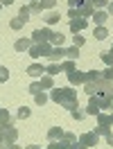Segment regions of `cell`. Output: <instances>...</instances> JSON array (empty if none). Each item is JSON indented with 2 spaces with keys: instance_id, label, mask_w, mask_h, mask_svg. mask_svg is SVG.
<instances>
[{
  "instance_id": "obj_45",
  "label": "cell",
  "mask_w": 113,
  "mask_h": 149,
  "mask_svg": "<svg viewBox=\"0 0 113 149\" xmlns=\"http://www.w3.org/2000/svg\"><path fill=\"white\" fill-rule=\"evenodd\" d=\"M25 149H38V147H36V145H27Z\"/></svg>"
},
{
  "instance_id": "obj_13",
  "label": "cell",
  "mask_w": 113,
  "mask_h": 149,
  "mask_svg": "<svg viewBox=\"0 0 113 149\" xmlns=\"http://www.w3.org/2000/svg\"><path fill=\"white\" fill-rule=\"evenodd\" d=\"M106 20H109V14H106V11H95L93 14V23L97 25V27H102Z\"/></svg>"
},
{
  "instance_id": "obj_1",
  "label": "cell",
  "mask_w": 113,
  "mask_h": 149,
  "mask_svg": "<svg viewBox=\"0 0 113 149\" xmlns=\"http://www.w3.org/2000/svg\"><path fill=\"white\" fill-rule=\"evenodd\" d=\"M50 100L57 104H63L68 111H73V109H77L79 104H77V95L73 88H54L52 93H50Z\"/></svg>"
},
{
  "instance_id": "obj_24",
  "label": "cell",
  "mask_w": 113,
  "mask_h": 149,
  "mask_svg": "<svg viewBox=\"0 0 113 149\" xmlns=\"http://www.w3.org/2000/svg\"><path fill=\"white\" fill-rule=\"evenodd\" d=\"M25 23H27V20H23V18H20V16H16V18L11 20L9 25H11V29H20V27H23V25H25Z\"/></svg>"
},
{
  "instance_id": "obj_5",
  "label": "cell",
  "mask_w": 113,
  "mask_h": 149,
  "mask_svg": "<svg viewBox=\"0 0 113 149\" xmlns=\"http://www.w3.org/2000/svg\"><path fill=\"white\" fill-rule=\"evenodd\" d=\"M75 9H77V16H82V18H88V16H93V14H95V11H93V2H91V0H82Z\"/></svg>"
},
{
  "instance_id": "obj_44",
  "label": "cell",
  "mask_w": 113,
  "mask_h": 149,
  "mask_svg": "<svg viewBox=\"0 0 113 149\" xmlns=\"http://www.w3.org/2000/svg\"><path fill=\"white\" fill-rule=\"evenodd\" d=\"M109 14H113V2H109Z\"/></svg>"
},
{
  "instance_id": "obj_41",
  "label": "cell",
  "mask_w": 113,
  "mask_h": 149,
  "mask_svg": "<svg viewBox=\"0 0 113 149\" xmlns=\"http://www.w3.org/2000/svg\"><path fill=\"white\" fill-rule=\"evenodd\" d=\"M79 2H82V0H68V5H70V9H75V7L79 5Z\"/></svg>"
},
{
  "instance_id": "obj_11",
  "label": "cell",
  "mask_w": 113,
  "mask_h": 149,
  "mask_svg": "<svg viewBox=\"0 0 113 149\" xmlns=\"http://www.w3.org/2000/svg\"><path fill=\"white\" fill-rule=\"evenodd\" d=\"M63 133H66V131L61 129V127H52V129L47 131V140H50V142H52V140H61Z\"/></svg>"
},
{
  "instance_id": "obj_46",
  "label": "cell",
  "mask_w": 113,
  "mask_h": 149,
  "mask_svg": "<svg viewBox=\"0 0 113 149\" xmlns=\"http://www.w3.org/2000/svg\"><path fill=\"white\" fill-rule=\"evenodd\" d=\"M7 149H20V147H16V145H9V147H7Z\"/></svg>"
},
{
  "instance_id": "obj_29",
  "label": "cell",
  "mask_w": 113,
  "mask_h": 149,
  "mask_svg": "<svg viewBox=\"0 0 113 149\" xmlns=\"http://www.w3.org/2000/svg\"><path fill=\"white\" fill-rule=\"evenodd\" d=\"M100 59H102L106 65H113V54H111V52H102V54H100Z\"/></svg>"
},
{
  "instance_id": "obj_27",
  "label": "cell",
  "mask_w": 113,
  "mask_h": 149,
  "mask_svg": "<svg viewBox=\"0 0 113 149\" xmlns=\"http://www.w3.org/2000/svg\"><path fill=\"white\" fill-rule=\"evenodd\" d=\"M0 124H9V111L0 106Z\"/></svg>"
},
{
  "instance_id": "obj_3",
  "label": "cell",
  "mask_w": 113,
  "mask_h": 149,
  "mask_svg": "<svg viewBox=\"0 0 113 149\" xmlns=\"http://www.w3.org/2000/svg\"><path fill=\"white\" fill-rule=\"evenodd\" d=\"M50 52H52V45H50V43H32V47H29V56H34V59H38V56H50Z\"/></svg>"
},
{
  "instance_id": "obj_43",
  "label": "cell",
  "mask_w": 113,
  "mask_h": 149,
  "mask_svg": "<svg viewBox=\"0 0 113 149\" xmlns=\"http://www.w3.org/2000/svg\"><path fill=\"white\" fill-rule=\"evenodd\" d=\"M0 2H2V5H11L14 0H0Z\"/></svg>"
},
{
  "instance_id": "obj_50",
  "label": "cell",
  "mask_w": 113,
  "mask_h": 149,
  "mask_svg": "<svg viewBox=\"0 0 113 149\" xmlns=\"http://www.w3.org/2000/svg\"><path fill=\"white\" fill-rule=\"evenodd\" d=\"M111 97H113V93H111Z\"/></svg>"
},
{
  "instance_id": "obj_48",
  "label": "cell",
  "mask_w": 113,
  "mask_h": 149,
  "mask_svg": "<svg viewBox=\"0 0 113 149\" xmlns=\"http://www.w3.org/2000/svg\"><path fill=\"white\" fill-rule=\"evenodd\" d=\"M109 109H113V102H111V106H109Z\"/></svg>"
},
{
  "instance_id": "obj_17",
  "label": "cell",
  "mask_w": 113,
  "mask_h": 149,
  "mask_svg": "<svg viewBox=\"0 0 113 149\" xmlns=\"http://www.w3.org/2000/svg\"><path fill=\"white\" fill-rule=\"evenodd\" d=\"M59 20H61V16H59V11H50V14L45 16V23H47V27H52V25H57Z\"/></svg>"
},
{
  "instance_id": "obj_40",
  "label": "cell",
  "mask_w": 113,
  "mask_h": 149,
  "mask_svg": "<svg viewBox=\"0 0 113 149\" xmlns=\"http://www.w3.org/2000/svg\"><path fill=\"white\" fill-rule=\"evenodd\" d=\"M93 2V7H106L109 5V0H91Z\"/></svg>"
},
{
  "instance_id": "obj_9",
  "label": "cell",
  "mask_w": 113,
  "mask_h": 149,
  "mask_svg": "<svg viewBox=\"0 0 113 149\" xmlns=\"http://www.w3.org/2000/svg\"><path fill=\"white\" fill-rule=\"evenodd\" d=\"M91 97H95V102L100 104V109H109L113 102V97L111 95H91Z\"/></svg>"
},
{
  "instance_id": "obj_6",
  "label": "cell",
  "mask_w": 113,
  "mask_h": 149,
  "mask_svg": "<svg viewBox=\"0 0 113 149\" xmlns=\"http://www.w3.org/2000/svg\"><path fill=\"white\" fill-rule=\"evenodd\" d=\"M97 140H100V136H97L95 131H86V133L79 136V142H82L86 149H88V147H95V145H97Z\"/></svg>"
},
{
  "instance_id": "obj_32",
  "label": "cell",
  "mask_w": 113,
  "mask_h": 149,
  "mask_svg": "<svg viewBox=\"0 0 113 149\" xmlns=\"http://www.w3.org/2000/svg\"><path fill=\"white\" fill-rule=\"evenodd\" d=\"M102 77L106 81H113V65H106V70L102 72Z\"/></svg>"
},
{
  "instance_id": "obj_23",
  "label": "cell",
  "mask_w": 113,
  "mask_h": 149,
  "mask_svg": "<svg viewBox=\"0 0 113 149\" xmlns=\"http://www.w3.org/2000/svg\"><path fill=\"white\" fill-rule=\"evenodd\" d=\"M50 43H54V47L57 45H61V43H63V34H59V32H52V36H50Z\"/></svg>"
},
{
  "instance_id": "obj_35",
  "label": "cell",
  "mask_w": 113,
  "mask_h": 149,
  "mask_svg": "<svg viewBox=\"0 0 113 149\" xmlns=\"http://www.w3.org/2000/svg\"><path fill=\"white\" fill-rule=\"evenodd\" d=\"M73 43H75V47H82L86 43V38L84 36H79V34H75V38H73Z\"/></svg>"
},
{
  "instance_id": "obj_51",
  "label": "cell",
  "mask_w": 113,
  "mask_h": 149,
  "mask_svg": "<svg viewBox=\"0 0 113 149\" xmlns=\"http://www.w3.org/2000/svg\"><path fill=\"white\" fill-rule=\"evenodd\" d=\"M32 2H34V0H32Z\"/></svg>"
},
{
  "instance_id": "obj_12",
  "label": "cell",
  "mask_w": 113,
  "mask_h": 149,
  "mask_svg": "<svg viewBox=\"0 0 113 149\" xmlns=\"http://www.w3.org/2000/svg\"><path fill=\"white\" fill-rule=\"evenodd\" d=\"M97 124H100V127H111L113 124V113H100V115H97Z\"/></svg>"
},
{
  "instance_id": "obj_30",
  "label": "cell",
  "mask_w": 113,
  "mask_h": 149,
  "mask_svg": "<svg viewBox=\"0 0 113 149\" xmlns=\"http://www.w3.org/2000/svg\"><path fill=\"white\" fill-rule=\"evenodd\" d=\"M29 11H32V14H41V11H43V7H41V2H38V0H34V2L29 5Z\"/></svg>"
},
{
  "instance_id": "obj_38",
  "label": "cell",
  "mask_w": 113,
  "mask_h": 149,
  "mask_svg": "<svg viewBox=\"0 0 113 149\" xmlns=\"http://www.w3.org/2000/svg\"><path fill=\"white\" fill-rule=\"evenodd\" d=\"M9 79V70L7 68H0V81H7Z\"/></svg>"
},
{
  "instance_id": "obj_7",
  "label": "cell",
  "mask_w": 113,
  "mask_h": 149,
  "mask_svg": "<svg viewBox=\"0 0 113 149\" xmlns=\"http://www.w3.org/2000/svg\"><path fill=\"white\" fill-rule=\"evenodd\" d=\"M86 27H88V20H86V18H82V16L70 18V32H73V34H79V32L86 29Z\"/></svg>"
},
{
  "instance_id": "obj_39",
  "label": "cell",
  "mask_w": 113,
  "mask_h": 149,
  "mask_svg": "<svg viewBox=\"0 0 113 149\" xmlns=\"http://www.w3.org/2000/svg\"><path fill=\"white\" fill-rule=\"evenodd\" d=\"M95 133H97V136H106V133H109V127H100V124H97Z\"/></svg>"
},
{
  "instance_id": "obj_15",
  "label": "cell",
  "mask_w": 113,
  "mask_h": 149,
  "mask_svg": "<svg viewBox=\"0 0 113 149\" xmlns=\"http://www.w3.org/2000/svg\"><path fill=\"white\" fill-rule=\"evenodd\" d=\"M45 72V68L41 63H32V65H27V74L29 77H38V74H43Z\"/></svg>"
},
{
  "instance_id": "obj_21",
  "label": "cell",
  "mask_w": 113,
  "mask_h": 149,
  "mask_svg": "<svg viewBox=\"0 0 113 149\" xmlns=\"http://www.w3.org/2000/svg\"><path fill=\"white\" fill-rule=\"evenodd\" d=\"M45 72L50 74V77H52V74H59V72H61V65L52 61V63H50V65H47V68H45Z\"/></svg>"
},
{
  "instance_id": "obj_42",
  "label": "cell",
  "mask_w": 113,
  "mask_h": 149,
  "mask_svg": "<svg viewBox=\"0 0 113 149\" xmlns=\"http://www.w3.org/2000/svg\"><path fill=\"white\" fill-rule=\"evenodd\" d=\"M106 142H109V145H113V133H111V131L106 133Z\"/></svg>"
},
{
  "instance_id": "obj_28",
  "label": "cell",
  "mask_w": 113,
  "mask_h": 149,
  "mask_svg": "<svg viewBox=\"0 0 113 149\" xmlns=\"http://www.w3.org/2000/svg\"><path fill=\"white\" fill-rule=\"evenodd\" d=\"M63 142H68V145H75L77 142V138H75V133H70V131H66V133H63Z\"/></svg>"
},
{
  "instance_id": "obj_49",
  "label": "cell",
  "mask_w": 113,
  "mask_h": 149,
  "mask_svg": "<svg viewBox=\"0 0 113 149\" xmlns=\"http://www.w3.org/2000/svg\"><path fill=\"white\" fill-rule=\"evenodd\" d=\"M0 9H2V2H0Z\"/></svg>"
},
{
  "instance_id": "obj_31",
  "label": "cell",
  "mask_w": 113,
  "mask_h": 149,
  "mask_svg": "<svg viewBox=\"0 0 113 149\" xmlns=\"http://www.w3.org/2000/svg\"><path fill=\"white\" fill-rule=\"evenodd\" d=\"M70 115H73V120H84L86 113H84V111H79V106H77V109H73V111H70Z\"/></svg>"
},
{
  "instance_id": "obj_37",
  "label": "cell",
  "mask_w": 113,
  "mask_h": 149,
  "mask_svg": "<svg viewBox=\"0 0 113 149\" xmlns=\"http://www.w3.org/2000/svg\"><path fill=\"white\" fill-rule=\"evenodd\" d=\"M41 91H43V88H41V84H38V81H34V84L29 86V93H32V95H36V93H41Z\"/></svg>"
},
{
  "instance_id": "obj_20",
  "label": "cell",
  "mask_w": 113,
  "mask_h": 149,
  "mask_svg": "<svg viewBox=\"0 0 113 149\" xmlns=\"http://www.w3.org/2000/svg\"><path fill=\"white\" fill-rule=\"evenodd\" d=\"M61 70H66V72H75L77 68H75V61L73 59H66L63 63H61Z\"/></svg>"
},
{
  "instance_id": "obj_2",
  "label": "cell",
  "mask_w": 113,
  "mask_h": 149,
  "mask_svg": "<svg viewBox=\"0 0 113 149\" xmlns=\"http://www.w3.org/2000/svg\"><path fill=\"white\" fill-rule=\"evenodd\" d=\"M18 138V131L14 129L11 124H0V147H9L14 145Z\"/></svg>"
},
{
  "instance_id": "obj_14",
  "label": "cell",
  "mask_w": 113,
  "mask_h": 149,
  "mask_svg": "<svg viewBox=\"0 0 113 149\" xmlns=\"http://www.w3.org/2000/svg\"><path fill=\"white\" fill-rule=\"evenodd\" d=\"M14 47H16V52H23V50H29V47H32V38H18V41L14 43Z\"/></svg>"
},
{
  "instance_id": "obj_8",
  "label": "cell",
  "mask_w": 113,
  "mask_h": 149,
  "mask_svg": "<svg viewBox=\"0 0 113 149\" xmlns=\"http://www.w3.org/2000/svg\"><path fill=\"white\" fill-rule=\"evenodd\" d=\"M68 81H70L73 86L86 84V72H82V70H75V72H68Z\"/></svg>"
},
{
  "instance_id": "obj_16",
  "label": "cell",
  "mask_w": 113,
  "mask_h": 149,
  "mask_svg": "<svg viewBox=\"0 0 113 149\" xmlns=\"http://www.w3.org/2000/svg\"><path fill=\"white\" fill-rule=\"evenodd\" d=\"M61 56H66V50H63L61 45H57V47H52V52H50V56H47V59L57 63V59H61Z\"/></svg>"
},
{
  "instance_id": "obj_4",
  "label": "cell",
  "mask_w": 113,
  "mask_h": 149,
  "mask_svg": "<svg viewBox=\"0 0 113 149\" xmlns=\"http://www.w3.org/2000/svg\"><path fill=\"white\" fill-rule=\"evenodd\" d=\"M50 36H52V29L50 27H41V29H34V32H32V41H34V43H47Z\"/></svg>"
},
{
  "instance_id": "obj_19",
  "label": "cell",
  "mask_w": 113,
  "mask_h": 149,
  "mask_svg": "<svg viewBox=\"0 0 113 149\" xmlns=\"http://www.w3.org/2000/svg\"><path fill=\"white\" fill-rule=\"evenodd\" d=\"M100 79H104L100 70H91V72H86V81H91V84H93V81H100Z\"/></svg>"
},
{
  "instance_id": "obj_26",
  "label": "cell",
  "mask_w": 113,
  "mask_h": 149,
  "mask_svg": "<svg viewBox=\"0 0 113 149\" xmlns=\"http://www.w3.org/2000/svg\"><path fill=\"white\" fill-rule=\"evenodd\" d=\"M34 102H36L38 106H43V104L47 102V95L43 93V91H41V93H36V95H34Z\"/></svg>"
},
{
  "instance_id": "obj_36",
  "label": "cell",
  "mask_w": 113,
  "mask_h": 149,
  "mask_svg": "<svg viewBox=\"0 0 113 149\" xmlns=\"http://www.w3.org/2000/svg\"><path fill=\"white\" fill-rule=\"evenodd\" d=\"M29 14H32V11H29V7L25 5V7H20V14H18V16H20L23 20H27V16H29Z\"/></svg>"
},
{
  "instance_id": "obj_47",
  "label": "cell",
  "mask_w": 113,
  "mask_h": 149,
  "mask_svg": "<svg viewBox=\"0 0 113 149\" xmlns=\"http://www.w3.org/2000/svg\"><path fill=\"white\" fill-rule=\"evenodd\" d=\"M111 54H113V43H111Z\"/></svg>"
},
{
  "instance_id": "obj_34",
  "label": "cell",
  "mask_w": 113,
  "mask_h": 149,
  "mask_svg": "<svg viewBox=\"0 0 113 149\" xmlns=\"http://www.w3.org/2000/svg\"><path fill=\"white\" fill-rule=\"evenodd\" d=\"M29 113H32V111H29L27 106H20V109H18V118H20V120H25V118H29Z\"/></svg>"
},
{
  "instance_id": "obj_10",
  "label": "cell",
  "mask_w": 113,
  "mask_h": 149,
  "mask_svg": "<svg viewBox=\"0 0 113 149\" xmlns=\"http://www.w3.org/2000/svg\"><path fill=\"white\" fill-rule=\"evenodd\" d=\"M86 113H88V115H95V118H97V115L102 113V109H100V104L95 102V97H91V100H88V106H86Z\"/></svg>"
},
{
  "instance_id": "obj_18",
  "label": "cell",
  "mask_w": 113,
  "mask_h": 149,
  "mask_svg": "<svg viewBox=\"0 0 113 149\" xmlns=\"http://www.w3.org/2000/svg\"><path fill=\"white\" fill-rule=\"evenodd\" d=\"M106 36H109V29L104 27V25H102V27H97V29L93 32V38H97V41H104Z\"/></svg>"
},
{
  "instance_id": "obj_22",
  "label": "cell",
  "mask_w": 113,
  "mask_h": 149,
  "mask_svg": "<svg viewBox=\"0 0 113 149\" xmlns=\"http://www.w3.org/2000/svg\"><path fill=\"white\" fill-rule=\"evenodd\" d=\"M38 84H41V88H43V91H45V88H52V77H50V74L41 77V81H38Z\"/></svg>"
},
{
  "instance_id": "obj_25",
  "label": "cell",
  "mask_w": 113,
  "mask_h": 149,
  "mask_svg": "<svg viewBox=\"0 0 113 149\" xmlns=\"http://www.w3.org/2000/svg\"><path fill=\"white\" fill-rule=\"evenodd\" d=\"M66 56H68V59H73V61H75L77 56H79V47H75V45H73V47H68V50H66Z\"/></svg>"
},
{
  "instance_id": "obj_33",
  "label": "cell",
  "mask_w": 113,
  "mask_h": 149,
  "mask_svg": "<svg viewBox=\"0 0 113 149\" xmlns=\"http://www.w3.org/2000/svg\"><path fill=\"white\" fill-rule=\"evenodd\" d=\"M38 2H41L43 9H54V5H57V0H38Z\"/></svg>"
}]
</instances>
